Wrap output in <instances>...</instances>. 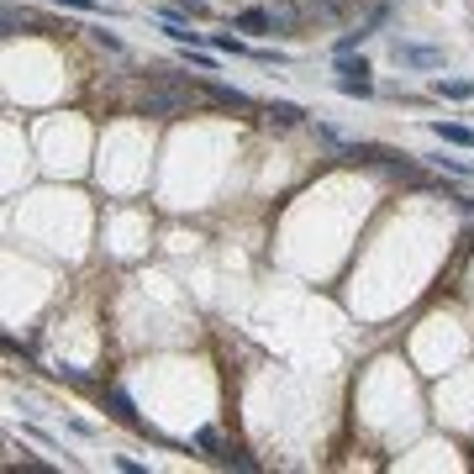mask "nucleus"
<instances>
[{
  "mask_svg": "<svg viewBox=\"0 0 474 474\" xmlns=\"http://www.w3.org/2000/svg\"><path fill=\"white\" fill-rule=\"evenodd\" d=\"M432 95H443V101H470L474 79H432Z\"/></svg>",
  "mask_w": 474,
  "mask_h": 474,
  "instance_id": "nucleus-9",
  "label": "nucleus"
},
{
  "mask_svg": "<svg viewBox=\"0 0 474 474\" xmlns=\"http://www.w3.org/2000/svg\"><path fill=\"white\" fill-rule=\"evenodd\" d=\"M364 37H369V32H364V27H358V32H348V37H343V43H338V59H343V53H354L358 43H364Z\"/></svg>",
  "mask_w": 474,
  "mask_h": 474,
  "instance_id": "nucleus-18",
  "label": "nucleus"
},
{
  "mask_svg": "<svg viewBox=\"0 0 474 474\" xmlns=\"http://www.w3.org/2000/svg\"><path fill=\"white\" fill-rule=\"evenodd\" d=\"M48 5H63V11H90V16H101V11H106V16H117V5H111V0H48Z\"/></svg>",
  "mask_w": 474,
  "mask_h": 474,
  "instance_id": "nucleus-11",
  "label": "nucleus"
},
{
  "mask_svg": "<svg viewBox=\"0 0 474 474\" xmlns=\"http://www.w3.org/2000/svg\"><path fill=\"white\" fill-rule=\"evenodd\" d=\"M59 380H63V385H74V390H85V396H95V390H101V385H95L90 374H79V369H59Z\"/></svg>",
  "mask_w": 474,
  "mask_h": 474,
  "instance_id": "nucleus-13",
  "label": "nucleus"
},
{
  "mask_svg": "<svg viewBox=\"0 0 474 474\" xmlns=\"http://www.w3.org/2000/svg\"><path fill=\"white\" fill-rule=\"evenodd\" d=\"M432 164H437L443 175H454V179H474V164H470V159H454V153H432Z\"/></svg>",
  "mask_w": 474,
  "mask_h": 474,
  "instance_id": "nucleus-10",
  "label": "nucleus"
},
{
  "mask_svg": "<svg viewBox=\"0 0 474 474\" xmlns=\"http://www.w3.org/2000/svg\"><path fill=\"white\" fill-rule=\"evenodd\" d=\"M121 474H148V464H137V459H117Z\"/></svg>",
  "mask_w": 474,
  "mask_h": 474,
  "instance_id": "nucleus-19",
  "label": "nucleus"
},
{
  "mask_svg": "<svg viewBox=\"0 0 474 474\" xmlns=\"http://www.w3.org/2000/svg\"><path fill=\"white\" fill-rule=\"evenodd\" d=\"M211 48H217V53H237V59H242V53H253V48H248L242 37H233V32H217V37H211Z\"/></svg>",
  "mask_w": 474,
  "mask_h": 474,
  "instance_id": "nucleus-12",
  "label": "nucleus"
},
{
  "mask_svg": "<svg viewBox=\"0 0 474 474\" xmlns=\"http://www.w3.org/2000/svg\"><path fill=\"white\" fill-rule=\"evenodd\" d=\"M390 59L401 63V69H437V63H443V48H427V43L396 37V43H390Z\"/></svg>",
  "mask_w": 474,
  "mask_h": 474,
  "instance_id": "nucleus-4",
  "label": "nucleus"
},
{
  "mask_svg": "<svg viewBox=\"0 0 474 474\" xmlns=\"http://www.w3.org/2000/svg\"><path fill=\"white\" fill-rule=\"evenodd\" d=\"M269 11H274V21H280V27H296V21H300L296 0H269Z\"/></svg>",
  "mask_w": 474,
  "mask_h": 474,
  "instance_id": "nucleus-14",
  "label": "nucleus"
},
{
  "mask_svg": "<svg viewBox=\"0 0 474 474\" xmlns=\"http://www.w3.org/2000/svg\"><path fill=\"white\" fill-rule=\"evenodd\" d=\"M248 59H258V63H290V53H280V48H253Z\"/></svg>",
  "mask_w": 474,
  "mask_h": 474,
  "instance_id": "nucleus-17",
  "label": "nucleus"
},
{
  "mask_svg": "<svg viewBox=\"0 0 474 474\" xmlns=\"http://www.w3.org/2000/svg\"><path fill=\"white\" fill-rule=\"evenodd\" d=\"M190 106H195V85H184L179 74L169 69H148V90H143V111L148 117H190Z\"/></svg>",
  "mask_w": 474,
  "mask_h": 474,
  "instance_id": "nucleus-1",
  "label": "nucleus"
},
{
  "mask_svg": "<svg viewBox=\"0 0 474 474\" xmlns=\"http://www.w3.org/2000/svg\"><path fill=\"white\" fill-rule=\"evenodd\" d=\"M432 137L448 148H474V127H464V121H432Z\"/></svg>",
  "mask_w": 474,
  "mask_h": 474,
  "instance_id": "nucleus-7",
  "label": "nucleus"
},
{
  "mask_svg": "<svg viewBox=\"0 0 474 474\" xmlns=\"http://www.w3.org/2000/svg\"><path fill=\"white\" fill-rule=\"evenodd\" d=\"M233 27H237V32H253V37H269V32H280L274 11H237Z\"/></svg>",
  "mask_w": 474,
  "mask_h": 474,
  "instance_id": "nucleus-6",
  "label": "nucleus"
},
{
  "mask_svg": "<svg viewBox=\"0 0 474 474\" xmlns=\"http://www.w3.org/2000/svg\"><path fill=\"white\" fill-rule=\"evenodd\" d=\"M106 406H111V416H117L121 427H132L137 437H153V443H164V437H159V432H153V427L137 416V406H132V396H127V390H117V385H111V390H106Z\"/></svg>",
  "mask_w": 474,
  "mask_h": 474,
  "instance_id": "nucleus-3",
  "label": "nucleus"
},
{
  "mask_svg": "<svg viewBox=\"0 0 474 474\" xmlns=\"http://www.w3.org/2000/svg\"><path fill=\"white\" fill-rule=\"evenodd\" d=\"M200 95H206V101H217V106H227V111H253V101H248L242 90H233V85H222V79H206V85H200Z\"/></svg>",
  "mask_w": 474,
  "mask_h": 474,
  "instance_id": "nucleus-5",
  "label": "nucleus"
},
{
  "mask_svg": "<svg viewBox=\"0 0 474 474\" xmlns=\"http://www.w3.org/2000/svg\"><path fill=\"white\" fill-rule=\"evenodd\" d=\"M195 448H200V454H217V448H222L217 427H200V432H195Z\"/></svg>",
  "mask_w": 474,
  "mask_h": 474,
  "instance_id": "nucleus-16",
  "label": "nucleus"
},
{
  "mask_svg": "<svg viewBox=\"0 0 474 474\" xmlns=\"http://www.w3.org/2000/svg\"><path fill=\"white\" fill-rule=\"evenodd\" d=\"M264 117L274 121V127H300V121H306V111H300V106H290V101H269V106H264Z\"/></svg>",
  "mask_w": 474,
  "mask_h": 474,
  "instance_id": "nucleus-8",
  "label": "nucleus"
},
{
  "mask_svg": "<svg viewBox=\"0 0 474 474\" xmlns=\"http://www.w3.org/2000/svg\"><path fill=\"white\" fill-rule=\"evenodd\" d=\"M90 37H95V43H101V48H106V53H127V43H121L117 32H106V27H95V32H90Z\"/></svg>",
  "mask_w": 474,
  "mask_h": 474,
  "instance_id": "nucleus-15",
  "label": "nucleus"
},
{
  "mask_svg": "<svg viewBox=\"0 0 474 474\" xmlns=\"http://www.w3.org/2000/svg\"><path fill=\"white\" fill-rule=\"evenodd\" d=\"M343 95H358V101H369L374 95V79H369V63L364 59H354V53H343L338 59V79H332Z\"/></svg>",
  "mask_w": 474,
  "mask_h": 474,
  "instance_id": "nucleus-2",
  "label": "nucleus"
}]
</instances>
